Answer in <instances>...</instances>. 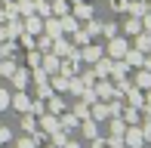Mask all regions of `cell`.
Returning a JSON list of instances; mask_svg holds the SVG:
<instances>
[{"label": "cell", "instance_id": "obj_14", "mask_svg": "<svg viewBox=\"0 0 151 148\" xmlns=\"http://www.w3.org/2000/svg\"><path fill=\"white\" fill-rule=\"evenodd\" d=\"M127 31H129V34H136V31H139V22H136V19H129V22H127Z\"/></svg>", "mask_w": 151, "mask_h": 148}, {"label": "cell", "instance_id": "obj_12", "mask_svg": "<svg viewBox=\"0 0 151 148\" xmlns=\"http://www.w3.org/2000/svg\"><path fill=\"white\" fill-rule=\"evenodd\" d=\"M50 111H52V114H59V111H65V105H62L59 99H52V102H50Z\"/></svg>", "mask_w": 151, "mask_h": 148}, {"label": "cell", "instance_id": "obj_6", "mask_svg": "<svg viewBox=\"0 0 151 148\" xmlns=\"http://www.w3.org/2000/svg\"><path fill=\"white\" fill-rule=\"evenodd\" d=\"M127 52V43L123 40H111V56H123Z\"/></svg>", "mask_w": 151, "mask_h": 148}, {"label": "cell", "instance_id": "obj_17", "mask_svg": "<svg viewBox=\"0 0 151 148\" xmlns=\"http://www.w3.org/2000/svg\"><path fill=\"white\" fill-rule=\"evenodd\" d=\"M3 56H6V50H3V46H0V59H3Z\"/></svg>", "mask_w": 151, "mask_h": 148}, {"label": "cell", "instance_id": "obj_16", "mask_svg": "<svg viewBox=\"0 0 151 148\" xmlns=\"http://www.w3.org/2000/svg\"><path fill=\"white\" fill-rule=\"evenodd\" d=\"M0 142H9V130L6 126H0Z\"/></svg>", "mask_w": 151, "mask_h": 148}, {"label": "cell", "instance_id": "obj_13", "mask_svg": "<svg viewBox=\"0 0 151 148\" xmlns=\"http://www.w3.org/2000/svg\"><path fill=\"white\" fill-rule=\"evenodd\" d=\"M16 148H37V145H34V139H19Z\"/></svg>", "mask_w": 151, "mask_h": 148}, {"label": "cell", "instance_id": "obj_10", "mask_svg": "<svg viewBox=\"0 0 151 148\" xmlns=\"http://www.w3.org/2000/svg\"><path fill=\"white\" fill-rule=\"evenodd\" d=\"M83 133H86L90 139H96V124H93V120H86V124H83Z\"/></svg>", "mask_w": 151, "mask_h": 148}, {"label": "cell", "instance_id": "obj_3", "mask_svg": "<svg viewBox=\"0 0 151 148\" xmlns=\"http://www.w3.org/2000/svg\"><path fill=\"white\" fill-rule=\"evenodd\" d=\"M9 77L16 80V86H19V90H25V86H28V71H22V68H19V71H12Z\"/></svg>", "mask_w": 151, "mask_h": 148}, {"label": "cell", "instance_id": "obj_11", "mask_svg": "<svg viewBox=\"0 0 151 148\" xmlns=\"http://www.w3.org/2000/svg\"><path fill=\"white\" fill-rule=\"evenodd\" d=\"M86 59H90V62H96V59H99V50H96V46H86V52H83Z\"/></svg>", "mask_w": 151, "mask_h": 148}, {"label": "cell", "instance_id": "obj_18", "mask_svg": "<svg viewBox=\"0 0 151 148\" xmlns=\"http://www.w3.org/2000/svg\"><path fill=\"white\" fill-rule=\"evenodd\" d=\"M65 148H77V145H74V142H68V145H65Z\"/></svg>", "mask_w": 151, "mask_h": 148}, {"label": "cell", "instance_id": "obj_9", "mask_svg": "<svg viewBox=\"0 0 151 148\" xmlns=\"http://www.w3.org/2000/svg\"><path fill=\"white\" fill-rule=\"evenodd\" d=\"M9 102H12V96H9L6 90H0V111H3V108H9Z\"/></svg>", "mask_w": 151, "mask_h": 148}, {"label": "cell", "instance_id": "obj_7", "mask_svg": "<svg viewBox=\"0 0 151 148\" xmlns=\"http://www.w3.org/2000/svg\"><path fill=\"white\" fill-rule=\"evenodd\" d=\"M62 126H65V130H74V126H77V117H74V114H65V117H62Z\"/></svg>", "mask_w": 151, "mask_h": 148}, {"label": "cell", "instance_id": "obj_2", "mask_svg": "<svg viewBox=\"0 0 151 148\" xmlns=\"http://www.w3.org/2000/svg\"><path fill=\"white\" fill-rule=\"evenodd\" d=\"M40 126H43L46 133H56V130H59V120H56V114H46V117L40 120Z\"/></svg>", "mask_w": 151, "mask_h": 148}, {"label": "cell", "instance_id": "obj_1", "mask_svg": "<svg viewBox=\"0 0 151 148\" xmlns=\"http://www.w3.org/2000/svg\"><path fill=\"white\" fill-rule=\"evenodd\" d=\"M9 105H12V108H19L22 114H25V111H31V99H28V93H25V90H19L16 96H12V102H9Z\"/></svg>", "mask_w": 151, "mask_h": 148}, {"label": "cell", "instance_id": "obj_5", "mask_svg": "<svg viewBox=\"0 0 151 148\" xmlns=\"http://www.w3.org/2000/svg\"><path fill=\"white\" fill-rule=\"evenodd\" d=\"M22 130H25V133H34V130H37V120L28 117V111H25V117H22Z\"/></svg>", "mask_w": 151, "mask_h": 148}, {"label": "cell", "instance_id": "obj_8", "mask_svg": "<svg viewBox=\"0 0 151 148\" xmlns=\"http://www.w3.org/2000/svg\"><path fill=\"white\" fill-rule=\"evenodd\" d=\"M12 71H16V65H12V62H3V59H0V74H3V77H9Z\"/></svg>", "mask_w": 151, "mask_h": 148}, {"label": "cell", "instance_id": "obj_15", "mask_svg": "<svg viewBox=\"0 0 151 148\" xmlns=\"http://www.w3.org/2000/svg\"><path fill=\"white\" fill-rule=\"evenodd\" d=\"M28 31H40V22H37V19H28Z\"/></svg>", "mask_w": 151, "mask_h": 148}, {"label": "cell", "instance_id": "obj_4", "mask_svg": "<svg viewBox=\"0 0 151 148\" xmlns=\"http://www.w3.org/2000/svg\"><path fill=\"white\" fill-rule=\"evenodd\" d=\"M142 139H145V136H142L139 130H127V142L133 145V148H139V145H142Z\"/></svg>", "mask_w": 151, "mask_h": 148}]
</instances>
